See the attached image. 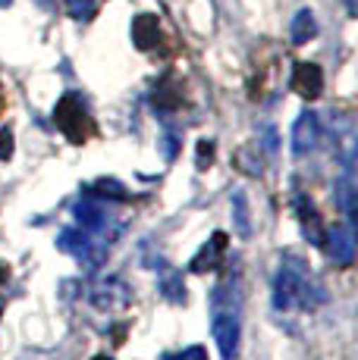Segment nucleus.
Segmentation results:
<instances>
[{"label": "nucleus", "mask_w": 358, "mask_h": 360, "mask_svg": "<svg viewBox=\"0 0 358 360\" xmlns=\"http://www.w3.org/2000/svg\"><path fill=\"white\" fill-rule=\"evenodd\" d=\"M183 357H185V360H208V351H204L202 345H192V348L183 351Z\"/></svg>", "instance_id": "412c9836"}, {"label": "nucleus", "mask_w": 358, "mask_h": 360, "mask_svg": "<svg viewBox=\"0 0 358 360\" xmlns=\"http://www.w3.org/2000/svg\"><path fill=\"white\" fill-rule=\"evenodd\" d=\"M214 150H217V144L211 141V138H202V141H198V157H195L198 169H208L211 160H214Z\"/></svg>", "instance_id": "a211bd4d"}, {"label": "nucleus", "mask_w": 358, "mask_h": 360, "mask_svg": "<svg viewBox=\"0 0 358 360\" xmlns=\"http://www.w3.org/2000/svg\"><path fill=\"white\" fill-rule=\"evenodd\" d=\"M88 195L92 198H98V200H129V195H126V188H123L120 182H113V179H98L94 185H88Z\"/></svg>", "instance_id": "4468645a"}, {"label": "nucleus", "mask_w": 358, "mask_h": 360, "mask_svg": "<svg viewBox=\"0 0 358 360\" xmlns=\"http://www.w3.org/2000/svg\"><path fill=\"white\" fill-rule=\"evenodd\" d=\"M242 292L239 276H226L211 292V335H214L223 360L239 354V332H242Z\"/></svg>", "instance_id": "f257e3e1"}, {"label": "nucleus", "mask_w": 358, "mask_h": 360, "mask_svg": "<svg viewBox=\"0 0 358 360\" xmlns=\"http://www.w3.org/2000/svg\"><path fill=\"white\" fill-rule=\"evenodd\" d=\"M73 213H75V219H79V226L88 235H92V238H98V241H104V245H110V238L116 235V226H110V213H107L104 200L85 195L79 204H75Z\"/></svg>", "instance_id": "20e7f679"}, {"label": "nucleus", "mask_w": 358, "mask_h": 360, "mask_svg": "<svg viewBox=\"0 0 358 360\" xmlns=\"http://www.w3.org/2000/svg\"><path fill=\"white\" fill-rule=\"evenodd\" d=\"M6 6H13V0H0V10H6Z\"/></svg>", "instance_id": "b1692460"}, {"label": "nucleus", "mask_w": 358, "mask_h": 360, "mask_svg": "<svg viewBox=\"0 0 358 360\" xmlns=\"http://www.w3.org/2000/svg\"><path fill=\"white\" fill-rule=\"evenodd\" d=\"M54 122H57V129L63 131L66 138H70L73 144H82L88 138V129H92V120H88V110H85V101H82V94H63L60 103L54 107Z\"/></svg>", "instance_id": "7ed1b4c3"}, {"label": "nucleus", "mask_w": 358, "mask_h": 360, "mask_svg": "<svg viewBox=\"0 0 358 360\" xmlns=\"http://www.w3.org/2000/svg\"><path fill=\"white\" fill-rule=\"evenodd\" d=\"M151 103H154L157 113H173V110H179V103H183V94H179V88L173 85V79H170V75L163 82H157Z\"/></svg>", "instance_id": "f8f14e48"}, {"label": "nucleus", "mask_w": 358, "mask_h": 360, "mask_svg": "<svg viewBox=\"0 0 358 360\" xmlns=\"http://www.w3.org/2000/svg\"><path fill=\"white\" fill-rule=\"evenodd\" d=\"M157 38H161V19L154 13H139L132 19V44L139 51H151L157 44Z\"/></svg>", "instance_id": "9b49d317"}, {"label": "nucleus", "mask_w": 358, "mask_h": 360, "mask_svg": "<svg viewBox=\"0 0 358 360\" xmlns=\"http://www.w3.org/2000/svg\"><path fill=\"white\" fill-rule=\"evenodd\" d=\"M352 195H355V191H352V182H349V179H342V182H340V204H342V210H346L349 217H352V213H355Z\"/></svg>", "instance_id": "6ab92c4d"}, {"label": "nucleus", "mask_w": 358, "mask_h": 360, "mask_svg": "<svg viewBox=\"0 0 358 360\" xmlns=\"http://www.w3.org/2000/svg\"><path fill=\"white\" fill-rule=\"evenodd\" d=\"M10 157H13V131L0 129V163L10 160Z\"/></svg>", "instance_id": "aec40b11"}, {"label": "nucleus", "mask_w": 358, "mask_h": 360, "mask_svg": "<svg viewBox=\"0 0 358 360\" xmlns=\"http://www.w3.org/2000/svg\"><path fill=\"white\" fill-rule=\"evenodd\" d=\"M161 288H163V297H167V301H173V304L185 301V282H183V276H179L176 269H170V273L163 276Z\"/></svg>", "instance_id": "dca6fc26"}, {"label": "nucleus", "mask_w": 358, "mask_h": 360, "mask_svg": "<svg viewBox=\"0 0 358 360\" xmlns=\"http://www.w3.org/2000/svg\"><path fill=\"white\" fill-rule=\"evenodd\" d=\"M167 360H185V357H183V354H170Z\"/></svg>", "instance_id": "393cba45"}, {"label": "nucleus", "mask_w": 358, "mask_h": 360, "mask_svg": "<svg viewBox=\"0 0 358 360\" xmlns=\"http://www.w3.org/2000/svg\"><path fill=\"white\" fill-rule=\"evenodd\" d=\"M57 248H60V251H66V254H73L75 260L88 263V266H98L101 257L107 254V245H104V241L92 238V235H88L85 229H66L63 235H60Z\"/></svg>", "instance_id": "39448f33"}, {"label": "nucleus", "mask_w": 358, "mask_h": 360, "mask_svg": "<svg viewBox=\"0 0 358 360\" xmlns=\"http://www.w3.org/2000/svg\"><path fill=\"white\" fill-rule=\"evenodd\" d=\"M44 4H47V0H44Z\"/></svg>", "instance_id": "bb28decb"}, {"label": "nucleus", "mask_w": 358, "mask_h": 360, "mask_svg": "<svg viewBox=\"0 0 358 360\" xmlns=\"http://www.w3.org/2000/svg\"><path fill=\"white\" fill-rule=\"evenodd\" d=\"M292 88H295V94H302L305 101L321 98V91H323V69L318 63H295V69H292Z\"/></svg>", "instance_id": "6e6552de"}, {"label": "nucleus", "mask_w": 358, "mask_h": 360, "mask_svg": "<svg viewBox=\"0 0 358 360\" xmlns=\"http://www.w3.org/2000/svg\"><path fill=\"white\" fill-rule=\"evenodd\" d=\"M10 279V266H6V263H0V282H6Z\"/></svg>", "instance_id": "5701e85b"}, {"label": "nucleus", "mask_w": 358, "mask_h": 360, "mask_svg": "<svg viewBox=\"0 0 358 360\" xmlns=\"http://www.w3.org/2000/svg\"><path fill=\"white\" fill-rule=\"evenodd\" d=\"M223 251H226V232H214L208 245H202V251L189 260V269L192 273H208V269H217L220 260H223Z\"/></svg>", "instance_id": "1a4fd4ad"}, {"label": "nucleus", "mask_w": 358, "mask_h": 360, "mask_svg": "<svg viewBox=\"0 0 358 360\" xmlns=\"http://www.w3.org/2000/svg\"><path fill=\"white\" fill-rule=\"evenodd\" d=\"M94 360H110V357H104V354H101V357H94Z\"/></svg>", "instance_id": "a878e982"}, {"label": "nucleus", "mask_w": 358, "mask_h": 360, "mask_svg": "<svg viewBox=\"0 0 358 360\" xmlns=\"http://www.w3.org/2000/svg\"><path fill=\"white\" fill-rule=\"evenodd\" d=\"M163 157H167V160H173V157H176V138L173 135L163 138Z\"/></svg>", "instance_id": "4be33fe9"}, {"label": "nucleus", "mask_w": 358, "mask_h": 360, "mask_svg": "<svg viewBox=\"0 0 358 360\" xmlns=\"http://www.w3.org/2000/svg\"><path fill=\"white\" fill-rule=\"evenodd\" d=\"M295 213H299V223H302V232H305V238L311 241V245H323L327 232H323V223H321L318 210H314V204L305 195L295 198Z\"/></svg>", "instance_id": "9d476101"}, {"label": "nucleus", "mask_w": 358, "mask_h": 360, "mask_svg": "<svg viewBox=\"0 0 358 360\" xmlns=\"http://www.w3.org/2000/svg\"><path fill=\"white\" fill-rule=\"evenodd\" d=\"M63 6H66V13H70L73 19H92L98 0H63Z\"/></svg>", "instance_id": "f3484780"}, {"label": "nucleus", "mask_w": 358, "mask_h": 360, "mask_svg": "<svg viewBox=\"0 0 358 360\" xmlns=\"http://www.w3.org/2000/svg\"><path fill=\"white\" fill-rule=\"evenodd\" d=\"M233 217H236V232L242 238H249L252 219H249V198H245V191H233Z\"/></svg>", "instance_id": "2eb2a0df"}, {"label": "nucleus", "mask_w": 358, "mask_h": 360, "mask_svg": "<svg viewBox=\"0 0 358 360\" xmlns=\"http://www.w3.org/2000/svg\"><path fill=\"white\" fill-rule=\"evenodd\" d=\"M323 245H327V257L333 266L346 269L355 263V238H352V229H346V226H336L333 232L323 238Z\"/></svg>", "instance_id": "0eeeda50"}, {"label": "nucleus", "mask_w": 358, "mask_h": 360, "mask_svg": "<svg viewBox=\"0 0 358 360\" xmlns=\"http://www.w3.org/2000/svg\"><path fill=\"white\" fill-rule=\"evenodd\" d=\"M318 141H321V120H318V113L308 110V113H302L292 126V154L295 157L311 154V150L318 148Z\"/></svg>", "instance_id": "423d86ee"}, {"label": "nucleus", "mask_w": 358, "mask_h": 360, "mask_svg": "<svg viewBox=\"0 0 358 360\" xmlns=\"http://www.w3.org/2000/svg\"><path fill=\"white\" fill-rule=\"evenodd\" d=\"M321 301H323V295L311 282V276L302 269L299 260L289 257L277 269V279H273V307L280 314H289V310H311Z\"/></svg>", "instance_id": "f03ea898"}, {"label": "nucleus", "mask_w": 358, "mask_h": 360, "mask_svg": "<svg viewBox=\"0 0 358 360\" xmlns=\"http://www.w3.org/2000/svg\"><path fill=\"white\" fill-rule=\"evenodd\" d=\"M318 34V22H314L311 10H299L292 19V25H289V38H292V44H308V41Z\"/></svg>", "instance_id": "ddd939ff"}]
</instances>
